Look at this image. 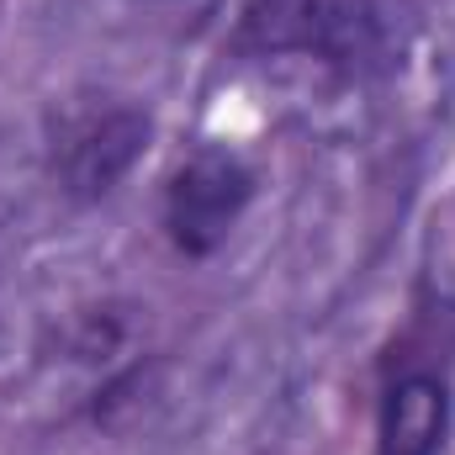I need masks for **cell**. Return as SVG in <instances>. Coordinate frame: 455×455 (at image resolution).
Listing matches in <instances>:
<instances>
[{"mask_svg":"<svg viewBox=\"0 0 455 455\" xmlns=\"http://www.w3.org/2000/svg\"><path fill=\"white\" fill-rule=\"evenodd\" d=\"M233 59H307L339 75H371L387 59L381 0H243Z\"/></svg>","mask_w":455,"mask_h":455,"instance_id":"obj_1","label":"cell"},{"mask_svg":"<svg viewBox=\"0 0 455 455\" xmlns=\"http://www.w3.org/2000/svg\"><path fill=\"white\" fill-rule=\"evenodd\" d=\"M148 143H154V116L143 107H127V101L80 107L48 138V175L69 202L91 207V202H107L138 170Z\"/></svg>","mask_w":455,"mask_h":455,"instance_id":"obj_2","label":"cell"},{"mask_svg":"<svg viewBox=\"0 0 455 455\" xmlns=\"http://www.w3.org/2000/svg\"><path fill=\"white\" fill-rule=\"evenodd\" d=\"M254 191H259V180L238 154L212 148V143L186 154L175 164V175L164 180V202H159V228H164L170 249L186 259H212L233 238V228L243 223Z\"/></svg>","mask_w":455,"mask_h":455,"instance_id":"obj_3","label":"cell"},{"mask_svg":"<svg viewBox=\"0 0 455 455\" xmlns=\"http://www.w3.org/2000/svg\"><path fill=\"white\" fill-rule=\"evenodd\" d=\"M455 424V387L440 365H392L376 392L371 455H445Z\"/></svg>","mask_w":455,"mask_h":455,"instance_id":"obj_4","label":"cell"}]
</instances>
